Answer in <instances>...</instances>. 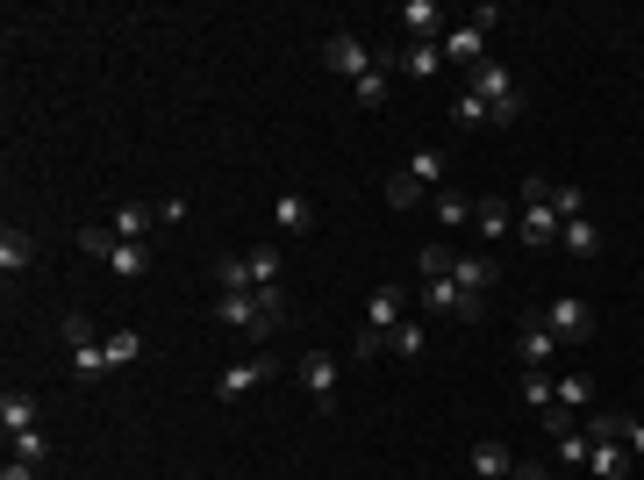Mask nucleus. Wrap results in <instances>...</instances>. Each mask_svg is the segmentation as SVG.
Returning <instances> with one entry per match:
<instances>
[{
  "label": "nucleus",
  "mask_w": 644,
  "mask_h": 480,
  "mask_svg": "<svg viewBox=\"0 0 644 480\" xmlns=\"http://www.w3.org/2000/svg\"><path fill=\"white\" fill-rule=\"evenodd\" d=\"M215 323L222 330H244V337H272V316L258 309V294H215Z\"/></svg>",
  "instance_id": "nucleus-1"
},
{
  "label": "nucleus",
  "mask_w": 644,
  "mask_h": 480,
  "mask_svg": "<svg viewBox=\"0 0 644 480\" xmlns=\"http://www.w3.org/2000/svg\"><path fill=\"white\" fill-rule=\"evenodd\" d=\"M544 330H552L559 344H587L594 337V309L580 301V294H559V301L544 309Z\"/></svg>",
  "instance_id": "nucleus-2"
},
{
  "label": "nucleus",
  "mask_w": 644,
  "mask_h": 480,
  "mask_svg": "<svg viewBox=\"0 0 644 480\" xmlns=\"http://www.w3.org/2000/svg\"><path fill=\"white\" fill-rule=\"evenodd\" d=\"M423 309L451 316V323H480V294H466L458 280H423Z\"/></svg>",
  "instance_id": "nucleus-3"
},
{
  "label": "nucleus",
  "mask_w": 644,
  "mask_h": 480,
  "mask_svg": "<svg viewBox=\"0 0 644 480\" xmlns=\"http://www.w3.org/2000/svg\"><path fill=\"white\" fill-rule=\"evenodd\" d=\"M322 65H330V72H344V79H366V72H373L380 65V58L373 51H366V44H358V36H330V44H322Z\"/></svg>",
  "instance_id": "nucleus-4"
},
{
  "label": "nucleus",
  "mask_w": 644,
  "mask_h": 480,
  "mask_svg": "<svg viewBox=\"0 0 644 480\" xmlns=\"http://www.w3.org/2000/svg\"><path fill=\"white\" fill-rule=\"evenodd\" d=\"M337 373H344V359H337V352H301V387L322 402V409L337 402Z\"/></svg>",
  "instance_id": "nucleus-5"
},
{
  "label": "nucleus",
  "mask_w": 644,
  "mask_h": 480,
  "mask_svg": "<svg viewBox=\"0 0 644 480\" xmlns=\"http://www.w3.org/2000/svg\"><path fill=\"white\" fill-rule=\"evenodd\" d=\"M451 65H487V29L480 22H458V29H444V44H437Z\"/></svg>",
  "instance_id": "nucleus-6"
},
{
  "label": "nucleus",
  "mask_w": 644,
  "mask_h": 480,
  "mask_svg": "<svg viewBox=\"0 0 644 480\" xmlns=\"http://www.w3.org/2000/svg\"><path fill=\"white\" fill-rule=\"evenodd\" d=\"M366 323H373L380 337H387V330H401V323H408V287H394V280H387V287H373V301H366Z\"/></svg>",
  "instance_id": "nucleus-7"
},
{
  "label": "nucleus",
  "mask_w": 644,
  "mask_h": 480,
  "mask_svg": "<svg viewBox=\"0 0 644 480\" xmlns=\"http://www.w3.org/2000/svg\"><path fill=\"white\" fill-rule=\"evenodd\" d=\"M466 94H480L487 108H501V101H516V72L487 58V65H473V86H466Z\"/></svg>",
  "instance_id": "nucleus-8"
},
{
  "label": "nucleus",
  "mask_w": 644,
  "mask_h": 480,
  "mask_svg": "<svg viewBox=\"0 0 644 480\" xmlns=\"http://www.w3.org/2000/svg\"><path fill=\"white\" fill-rule=\"evenodd\" d=\"M151 223H158V201H136V194L108 216V230H115L122 244H144V230H151Z\"/></svg>",
  "instance_id": "nucleus-9"
},
{
  "label": "nucleus",
  "mask_w": 644,
  "mask_h": 480,
  "mask_svg": "<svg viewBox=\"0 0 644 480\" xmlns=\"http://www.w3.org/2000/svg\"><path fill=\"white\" fill-rule=\"evenodd\" d=\"M559 216H552V201H523V216H516V237L523 244H559Z\"/></svg>",
  "instance_id": "nucleus-10"
},
{
  "label": "nucleus",
  "mask_w": 644,
  "mask_h": 480,
  "mask_svg": "<svg viewBox=\"0 0 644 480\" xmlns=\"http://www.w3.org/2000/svg\"><path fill=\"white\" fill-rule=\"evenodd\" d=\"M29 266H36V237L8 223V230H0V273H8V280H22Z\"/></svg>",
  "instance_id": "nucleus-11"
},
{
  "label": "nucleus",
  "mask_w": 644,
  "mask_h": 480,
  "mask_svg": "<svg viewBox=\"0 0 644 480\" xmlns=\"http://www.w3.org/2000/svg\"><path fill=\"white\" fill-rule=\"evenodd\" d=\"M265 373H272V359H244V366H222L215 395H222V402H244V395H251V387H258Z\"/></svg>",
  "instance_id": "nucleus-12"
},
{
  "label": "nucleus",
  "mask_w": 644,
  "mask_h": 480,
  "mask_svg": "<svg viewBox=\"0 0 644 480\" xmlns=\"http://www.w3.org/2000/svg\"><path fill=\"white\" fill-rule=\"evenodd\" d=\"M516 352H523V366H530V373H544V366L559 359L566 344L552 337V330H544V323H530V330H523V344H516Z\"/></svg>",
  "instance_id": "nucleus-13"
},
{
  "label": "nucleus",
  "mask_w": 644,
  "mask_h": 480,
  "mask_svg": "<svg viewBox=\"0 0 644 480\" xmlns=\"http://www.w3.org/2000/svg\"><path fill=\"white\" fill-rule=\"evenodd\" d=\"M215 294H258V280H251V258L222 251V258H215Z\"/></svg>",
  "instance_id": "nucleus-14"
},
{
  "label": "nucleus",
  "mask_w": 644,
  "mask_h": 480,
  "mask_svg": "<svg viewBox=\"0 0 644 480\" xmlns=\"http://www.w3.org/2000/svg\"><path fill=\"white\" fill-rule=\"evenodd\" d=\"M451 280H458L466 294H487V287H494V258H487V251H466V258H451Z\"/></svg>",
  "instance_id": "nucleus-15"
},
{
  "label": "nucleus",
  "mask_w": 644,
  "mask_h": 480,
  "mask_svg": "<svg viewBox=\"0 0 644 480\" xmlns=\"http://www.w3.org/2000/svg\"><path fill=\"white\" fill-rule=\"evenodd\" d=\"M0 430H8V438H22V430H36V395H22V387H8V395H0Z\"/></svg>",
  "instance_id": "nucleus-16"
},
{
  "label": "nucleus",
  "mask_w": 644,
  "mask_h": 480,
  "mask_svg": "<svg viewBox=\"0 0 644 480\" xmlns=\"http://www.w3.org/2000/svg\"><path fill=\"white\" fill-rule=\"evenodd\" d=\"M401 172H408V180H416L423 194H444V172H451V165H444V151H416Z\"/></svg>",
  "instance_id": "nucleus-17"
},
{
  "label": "nucleus",
  "mask_w": 644,
  "mask_h": 480,
  "mask_svg": "<svg viewBox=\"0 0 644 480\" xmlns=\"http://www.w3.org/2000/svg\"><path fill=\"white\" fill-rule=\"evenodd\" d=\"M108 373H115V366H108L101 337H94V344H72V380H86V387H94V380H108Z\"/></svg>",
  "instance_id": "nucleus-18"
},
{
  "label": "nucleus",
  "mask_w": 644,
  "mask_h": 480,
  "mask_svg": "<svg viewBox=\"0 0 644 480\" xmlns=\"http://www.w3.org/2000/svg\"><path fill=\"white\" fill-rule=\"evenodd\" d=\"M473 473H480V480H509V473H516V452L487 438V445H473Z\"/></svg>",
  "instance_id": "nucleus-19"
},
{
  "label": "nucleus",
  "mask_w": 644,
  "mask_h": 480,
  "mask_svg": "<svg viewBox=\"0 0 644 480\" xmlns=\"http://www.w3.org/2000/svg\"><path fill=\"white\" fill-rule=\"evenodd\" d=\"M473 223H480V237H487V244H501L516 230V216H509V201H473Z\"/></svg>",
  "instance_id": "nucleus-20"
},
{
  "label": "nucleus",
  "mask_w": 644,
  "mask_h": 480,
  "mask_svg": "<svg viewBox=\"0 0 644 480\" xmlns=\"http://www.w3.org/2000/svg\"><path fill=\"white\" fill-rule=\"evenodd\" d=\"M8 459H22V466L44 473V466H51V438H44V430H22V438H8Z\"/></svg>",
  "instance_id": "nucleus-21"
},
{
  "label": "nucleus",
  "mask_w": 644,
  "mask_h": 480,
  "mask_svg": "<svg viewBox=\"0 0 644 480\" xmlns=\"http://www.w3.org/2000/svg\"><path fill=\"white\" fill-rule=\"evenodd\" d=\"M587 473L594 480H623L630 473V445H594L587 452Z\"/></svg>",
  "instance_id": "nucleus-22"
},
{
  "label": "nucleus",
  "mask_w": 644,
  "mask_h": 480,
  "mask_svg": "<svg viewBox=\"0 0 644 480\" xmlns=\"http://www.w3.org/2000/svg\"><path fill=\"white\" fill-rule=\"evenodd\" d=\"M272 223H280V230H315V201H301V194H280V201H272Z\"/></svg>",
  "instance_id": "nucleus-23"
},
{
  "label": "nucleus",
  "mask_w": 644,
  "mask_h": 480,
  "mask_svg": "<svg viewBox=\"0 0 644 480\" xmlns=\"http://www.w3.org/2000/svg\"><path fill=\"white\" fill-rule=\"evenodd\" d=\"M587 438H594V445H630V416H623V409L587 416Z\"/></svg>",
  "instance_id": "nucleus-24"
},
{
  "label": "nucleus",
  "mask_w": 644,
  "mask_h": 480,
  "mask_svg": "<svg viewBox=\"0 0 644 480\" xmlns=\"http://www.w3.org/2000/svg\"><path fill=\"white\" fill-rule=\"evenodd\" d=\"M437 65H444V51H437V44H408V51L394 58V72H408V79H430Z\"/></svg>",
  "instance_id": "nucleus-25"
},
{
  "label": "nucleus",
  "mask_w": 644,
  "mask_h": 480,
  "mask_svg": "<svg viewBox=\"0 0 644 480\" xmlns=\"http://www.w3.org/2000/svg\"><path fill=\"white\" fill-rule=\"evenodd\" d=\"M587 395H594V387H587V373H559V380H552V402H559L566 416H580V409H587Z\"/></svg>",
  "instance_id": "nucleus-26"
},
{
  "label": "nucleus",
  "mask_w": 644,
  "mask_h": 480,
  "mask_svg": "<svg viewBox=\"0 0 644 480\" xmlns=\"http://www.w3.org/2000/svg\"><path fill=\"white\" fill-rule=\"evenodd\" d=\"M72 244H79L86 258H101V266H108V258L122 251V237H115V230H108V223H86V230H79V237H72Z\"/></svg>",
  "instance_id": "nucleus-27"
},
{
  "label": "nucleus",
  "mask_w": 644,
  "mask_h": 480,
  "mask_svg": "<svg viewBox=\"0 0 644 480\" xmlns=\"http://www.w3.org/2000/svg\"><path fill=\"white\" fill-rule=\"evenodd\" d=\"M108 273H115V280H144V273H151V244H122V251L108 258Z\"/></svg>",
  "instance_id": "nucleus-28"
},
{
  "label": "nucleus",
  "mask_w": 644,
  "mask_h": 480,
  "mask_svg": "<svg viewBox=\"0 0 644 480\" xmlns=\"http://www.w3.org/2000/svg\"><path fill=\"white\" fill-rule=\"evenodd\" d=\"M559 244H566V251H573V258H594V251H602V230H594L587 216H573V223L559 230Z\"/></svg>",
  "instance_id": "nucleus-29"
},
{
  "label": "nucleus",
  "mask_w": 644,
  "mask_h": 480,
  "mask_svg": "<svg viewBox=\"0 0 644 480\" xmlns=\"http://www.w3.org/2000/svg\"><path fill=\"white\" fill-rule=\"evenodd\" d=\"M244 258H251V280H258V287H280V273H287V266H280V244H251Z\"/></svg>",
  "instance_id": "nucleus-30"
},
{
  "label": "nucleus",
  "mask_w": 644,
  "mask_h": 480,
  "mask_svg": "<svg viewBox=\"0 0 644 480\" xmlns=\"http://www.w3.org/2000/svg\"><path fill=\"white\" fill-rule=\"evenodd\" d=\"M101 352H108V366H136L144 359V337H136V330H108Z\"/></svg>",
  "instance_id": "nucleus-31"
},
{
  "label": "nucleus",
  "mask_w": 644,
  "mask_h": 480,
  "mask_svg": "<svg viewBox=\"0 0 644 480\" xmlns=\"http://www.w3.org/2000/svg\"><path fill=\"white\" fill-rule=\"evenodd\" d=\"M430 208H437V223H444V230L473 223V201H466V194H430Z\"/></svg>",
  "instance_id": "nucleus-32"
},
{
  "label": "nucleus",
  "mask_w": 644,
  "mask_h": 480,
  "mask_svg": "<svg viewBox=\"0 0 644 480\" xmlns=\"http://www.w3.org/2000/svg\"><path fill=\"white\" fill-rule=\"evenodd\" d=\"M423 344H430V330H423V323H401V330H387V352H401V359H423Z\"/></svg>",
  "instance_id": "nucleus-33"
},
{
  "label": "nucleus",
  "mask_w": 644,
  "mask_h": 480,
  "mask_svg": "<svg viewBox=\"0 0 644 480\" xmlns=\"http://www.w3.org/2000/svg\"><path fill=\"white\" fill-rule=\"evenodd\" d=\"M451 244H423V251H416V266H423V280H451Z\"/></svg>",
  "instance_id": "nucleus-34"
},
{
  "label": "nucleus",
  "mask_w": 644,
  "mask_h": 480,
  "mask_svg": "<svg viewBox=\"0 0 644 480\" xmlns=\"http://www.w3.org/2000/svg\"><path fill=\"white\" fill-rule=\"evenodd\" d=\"M451 115L466 122V130H480V122H494V108L480 101V94H458V101H451Z\"/></svg>",
  "instance_id": "nucleus-35"
},
{
  "label": "nucleus",
  "mask_w": 644,
  "mask_h": 480,
  "mask_svg": "<svg viewBox=\"0 0 644 480\" xmlns=\"http://www.w3.org/2000/svg\"><path fill=\"white\" fill-rule=\"evenodd\" d=\"M587 452H594L587 430H566V438H559V466H587Z\"/></svg>",
  "instance_id": "nucleus-36"
},
{
  "label": "nucleus",
  "mask_w": 644,
  "mask_h": 480,
  "mask_svg": "<svg viewBox=\"0 0 644 480\" xmlns=\"http://www.w3.org/2000/svg\"><path fill=\"white\" fill-rule=\"evenodd\" d=\"M380 101H387V65H373L358 79V108H380Z\"/></svg>",
  "instance_id": "nucleus-37"
},
{
  "label": "nucleus",
  "mask_w": 644,
  "mask_h": 480,
  "mask_svg": "<svg viewBox=\"0 0 644 480\" xmlns=\"http://www.w3.org/2000/svg\"><path fill=\"white\" fill-rule=\"evenodd\" d=\"M416 201H423V187H416L408 172H394V180H387V208H416Z\"/></svg>",
  "instance_id": "nucleus-38"
},
{
  "label": "nucleus",
  "mask_w": 644,
  "mask_h": 480,
  "mask_svg": "<svg viewBox=\"0 0 644 480\" xmlns=\"http://www.w3.org/2000/svg\"><path fill=\"white\" fill-rule=\"evenodd\" d=\"M523 402H530V409H552V373H523Z\"/></svg>",
  "instance_id": "nucleus-39"
},
{
  "label": "nucleus",
  "mask_w": 644,
  "mask_h": 480,
  "mask_svg": "<svg viewBox=\"0 0 644 480\" xmlns=\"http://www.w3.org/2000/svg\"><path fill=\"white\" fill-rule=\"evenodd\" d=\"M552 216H559V223H573V216H580V187H552Z\"/></svg>",
  "instance_id": "nucleus-40"
},
{
  "label": "nucleus",
  "mask_w": 644,
  "mask_h": 480,
  "mask_svg": "<svg viewBox=\"0 0 644 480\" xmlns=\"http://www.w3.org/2000/svg\"><path fill=\"white\" fill-rule=\"evenodd\" d=\"M94 337H101V330H94L79 309H72V316H65V344H94Z\"/></svg>",
  "instance_id": "nucleus-41"
},
{
  "label": "nucleus",
  "mask_w": 644,
  "mask_h": 480,
  "mask_svg": "<svg viewBox=\"0 0 644 480\" xmlns=\"http://www.w3.org/2000/svg\"><path fill=\"white\" fill-rule=\"evenodd\" d=\"M0 480H44V473H36V466H22V459H8V466H0Z\"/></svg>",
  "instance_id": "nucleus-42"
},
{
  "label": "nucleus",
  "mask_w": 644,
  "mask_h": 480,
  "mask_svg": "<svg viewBox=\"0 0 644 480\" xmlns=\"http://www.w3.org/2000/svg\"><path fill=\"white\" fill-rule=\"evenodd\" d=\"M630 459H644V423L630 416Z\"/></svg>",
  "instance_id": "nucleus-43"
},
{
  "label": "nucleus",
  "mask_w": 644,
  "mask_h": 480,
  "mask_svg": "<svg viewBox=\"0 0 644 480\" xmlns=\"http://www.w3.org/2000/svg\"><path fill=\"white\" fill-rule=\"evenodd\" d=\"M509 480H544V473H537V466H516V473H509Z\"/></svg>",
  "instance_id": "nucleus-44"
}]
</instances>
